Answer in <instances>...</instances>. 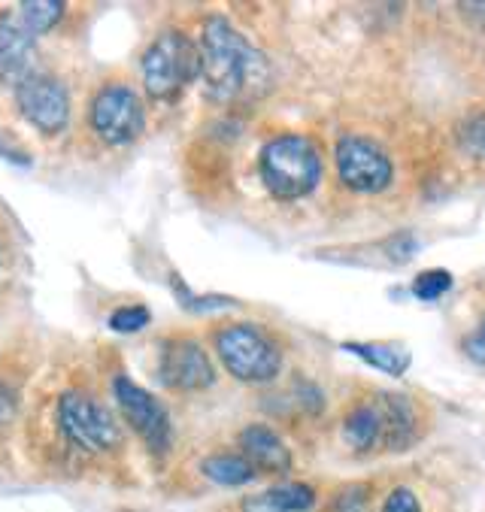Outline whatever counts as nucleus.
Masks as SVG:
<instances>
[{
    "label": "nucleus",
    "mask_w": 485,
    "mask_h": 512,
    "mask_svg": "<svg viewBox=\"0 0 485 512\" xmlns=\"http://www.w3.org/2000/svg\"><path fill=\"white\" fill-rule=\"evenodd\" d=\"M16 107L22 119L43 137H58L70 122V94L52 73L31 70L16 88Z\"/></svg>",
    "instance_id": "nucleus-7"
},
{
    "label": "nucleus",
    "mask_w": 485,
    "mask_h": 512,
    "mask_svg": "<svg viewBox=\"0 0 485 512\" xmlns=\"http://www.w3.org/2000/svg\"><path fill=\"white\" fill-rule=\"evenodd\" d=\"M201 470H204L207 479H213L216 485H228V488L246 485V482L255 479V467H252L243 455H228V452H225V455H210V458H204Z\"/></svg>",
    "instance_id": "nucleus-17"
},
{
    "label": "nucleus",
    "mask_w": 485,
    "mask_h": 512,
    "mask_svg": "<svg viewBox=\"0 0 485 512\" xmlns=\"http://www.w3.org/2000/svg\"><path fill=\"white\" fill-rule=\"evenodd\" d=\"M458 140H461V146H464L467 155L485 158V110H482V113H470V116L461 122Z\"/></svg>",
    "instance_id": "nucleus-20"
},
{
    "label": "nucleus",
    "mask_w": 485,
    "mask_h": 512,
    "mask_svg": "<svg viewBox=\"0 0 485 512\" xmlns=\"http://www.w3.org/2000/svg\"><path fill=\"white\" fill-rule=\"evenodd\" d=\"M88 125L107 146H128L146 131V110L128 82H110L94 94Z\"/></svg>",
    "instance_id": "nucleus-6"
},
{
    "label": "nucleus",
    "mask_w": 485,
    "mask_h": 512,
    "mask_svg": "<svg viewBox=\"0 0 485 512\" xmlns=\"http://www.w3.org/2000/svg\"><path fill=\"white\" fill-rule=\"evenodd\" d=\"M316 503V491L304 482L273 485L243 500V512H307Z\"/></svg>",
    "instance_id": "nucleus-13"
},
{
    "label": "nucleus",
    "mask_w": 485,
    "mask_h": 512,
    "mask_svg": "<svg viewBox=\"0 0 485 512\" xmlns=\"http://www.w3.org/2000/svg\"><path fill=\"white\" fill-rule=\"evenodd\" d=\"M385 249L395 261H410L416 255V240H413V234H395L392 240L385 243Z\"/></svg>",
    "instance_id": "nucleus-26"
},
{
    "label": "nucleus",
    "mask_w": 485,
    "mask_h": 512,
    "mask_svg": "<svg viewBox=\"0 0 485 512\" xmlns=\"http://www.w3.org/2000/svg\"><path fill=\"white\" fill-rule=\"evenodd\" d=\"M201 82L207 88V97L228 104L240 97L246 88H255L267 76V64L261 52L249 46V40L222 16H213L204 22L201 34Z\"/></svg>",
    "instance_id": "nucleus-1"
},
{
    "label": "nucleus",
    "mask_w": 485,
    "mask_h": 512,
    "mask_svg": "<svg viewBox=\"0 0 485 512\" xmlns=\"http://www.w3.org/2000/svg\"><path fill=\"white\" fill-rule=\"evenodd\" d=\"M19 409V391L10 379L0 376V425H7Z\"/></svg>",
    "instance_id": "nucleus-23"
},
{
    "label": "nucleus",
    "mask_w": 485,
    "mask_h": 512,
    "mask_svg": "<svg viewBox=\"0 0 485 512\" xmlns=\"http://www.w3.org/2000/svg\"><path fill=\"white\" fill-rule=\"evenodd\" d=\"M113 397L122 409L125 422L149 446V452L164 455L173 443V425H170V413L164 409V403L128 376L113 379Z\"/></svg>",
    "instance_id": "nucleus-8"
},
{
    "label": "nucleus",
    "mask_w": 485,
    "mask_h": 512,
    "mask_svg": "<svg viewBox=\"0 0 485 512\" xmlns=\"http://www.w3.org/2000/svg\"><path fill=\"white\" fill-rule=\"evenodd\" d=\"M34 34L22 25L19 13H0V82L19 85L34 64Z\"/></svg>",
    "instance_id": "nucleus-11"
},
{
    "label": "nucleus",
    "mask_w": 485,
    "mask_h": 512,
    "mask_svg": "<svg viewBox=\"0 0 485 512\" xmlns=\"http://www.w3.org/2000/svg\"><path fill=\"white\" fill-rule=\"evenodd\" d=\"M343 349H349L352 355L364 358L370 367H376L379 373L388 376H404V370L410 367V352L398 349V346H385V343H346Z\"/></svg>",
    "instance_id": "nucleus-16"
},
{
    "label": "nucleus",
    "mask_w": 485,
    "mask_h": 512,
    "mask_svg": "<svg viewBox=\"0 0 485 512\" xmlns=\"http://www.w3.org/2000/svg\"><path fill=\"white\" fill-rule=\"evenodd\" d=\"M149 322H152V313L146 310L143 303H128V306H119V310L110 313V328L116 334H137Z\"/></svg>",
    "instance_id": "nucleus-19"
},
{
    "label": "nucleus",
    "mask_w": 485,
    "mask_h": 512,
    "mask_svg": "<svg viewBox=\"0 0 485 512\" xmlns=\"http://www.w3.org/2000/svg\"><path fill=\"white\" fill-rule=\"evenodd\" d=\"M0 264H4V261H0Z\"/></svg>",
    "instance_id": "nucleus-28"
},
{
    "label": "nucleus",
    "mask_w": 485,
    "mask_h": 512,
    "mask_svg": "<svg viewBox=\"0 0 485 512\" xmlns=\"http://www.w3.org/2000/svg\"><path fill=\"white\" fill-rule=\"evenodd\" d=\"M364 503H367V494L364 488H346L343 494H337L334 500V512H364Z\"/></svg>",
    "instance_id": "nucleus-25"
},
{
    "label": "nucleus",
    "mask_w": 485,
    "mask_h": 512,
    "mask_svg": "<svg viewBox=\"0 0 485 512\" xmlns=\"http://www.w3.org/2000/svg\"><path fill=\"white\" fill-rule=\"evenodd\" d=\"M158 376L170 391H204L216 382V367L198 340H167L158 358Z\"/></svg>",
    "instance_id": "nucleus-10"
},
{
    "label": "nucleus",
    "mask_w": 485,
    "mask_h": 512,
    "mask_svg": "<svg viewBox=\"0 0 485 512\" xmlns=\"http://www.w3.org/2000/svg\"><path fill=\"white\" fill-rule=\"evenodd\" d=\"M382 512H422V506H419V500H416V494L410 488H395L392 494H388Z\"/></svg>",
    "instance_id": "nucleus-24"
},
{
    "label": "nucleus",
    "mask_w": 485,
    "mask_h": 512,
    "mask_svg": "<svg viewBox=\"0 0 485 512\" xmlns=\"http://www.w3.org/2000/svg\"><path fill=\"white\" fill-rule=\"evenodd\" d=\"M216 352L231 376L240 382H270L282 367L276 343L255 325H228L216 334Z\"/></svg>",
    "instance_id": "nucleus-5"
},
{
    "label": "nucleus",
    "mask_w": 485,
    "mask_h": 512,
    "mask_svg": "<svg viewBox=\"0 0 485 512\" xmlns=\"http://www.w3.org/2000/svg\"><path fill=\"white\" fill-rule=\"evenodd\" d=\"M464 352H467V358L470 361H476V364H485V319H482V325L464 340Z\"/></svg>",
    "instance_id": "nucleus-27"
},
{
    "label": "nucleus",
    "mask_w": 485,
    "mask_h": 512,
    "mask_svg": "<svg viewBox=\"0 0 485 512\" xmlns=\"http://www.w3.org/2000/svg\"><path fill=\"white\" fill-rule=\"evenodd\" d=\"M16 13H19L22 25H25L34 37H40V34L52 31V28L64 19L67 4H64V0H25V4L16 7Z\"/></svg>",
    "instance_id": "nucleus-18"
},
{
    "label": "nucleus",
    "mask_w": 485,
    "mask_h": 512,
    "mask_svg": "<svg viewBox=\"0 0 485 512\" xmlns=\"http://www.w3.org/2000/svg\"><path fill=\"white\" fill-rule=\"evenodd\" d=\"M55 428L82 455H110L122 446V428L113 413L85 391H64L58 397Z\"/></svg>",
    "instance_id": "nucleus-4"
},
{
    "label": "nucleus",
    "mask_w": 485,
    "mask_h": 512,
    "mask_svg": "<svg viewBox=\"0 0 485 512\" xmlns=\"http://www.w3.org/2000/svg\"><path fill=\"white\" fill-rule=\"evenodd\" d=\"M337 173L346 188L361 191V194H376L385 191L392 182V158H388L379 143L367 137L346 134L337 140Z\"/></svg>",
    "instance_id": "nucleus-9"
},
{
    "label": "nucleus",
    "mask_w": 485,
    "mask_h": 512,
    "mask_svg": "<svg viewBox=\"0 0 485 512\" xmlns=\"http://www.w3.org/2000/svg\"><path fill=\"white\" fill-rule=\"evenodd\" d=\"M343 437L358 452H367L370 446H376V440L382 437L379 406H355L343 422Z\"/></svg>",
    "instance_id": "nucleus-15"
},
{
    "label": "nucleus",
    "mask_w": 485,
    "mask_h": 512,
    "mask_svg": "<svg viewBox=\"0 0 485 512\" xmlns=\"http://www.w3.org/2000/svg\"><path fill=\"white\" fill-rule=\"evenodd\" d=\"M143 85L158 104H173L201 76V52L182 31H161L140 58Z\"/></svg>",
    "instance_id": "nucleus-3"
},
{
    "label": "nucleus",
    "mask_w": 485,
    "mask_h": 512,
    "mask_svg": "<svg viewBox=\"0 0 485 512\" xmlns=\"http://www.w3.org/2000/svg\"><path fill=\"white\" fill-rule=\"evenodd\" d=\"M449 288H452V273L449 270H440V267L419 273L416 282H413V294L419 300H440Z\"/></svg>",
    "instance_id": "nucleus-21"
},
{
    "label": "nucleus",
    "mask_w": 485,
    "mask_h": 512,
    "mask_svg": "<svg viewBox=\"0 0 485 512\" xmlns=\"http://www.w3.org/2000/svg\"><path fill=\"white\" fill-rule=\"evenodd\" d=\"M379 416H382V434L392 443V449H407L413 440V428H416L413 403L404 394H382Z\"/></svg>",
    "instance_id": "nucleus-14"
},
{
    "label": "nucleus",
    "mask_w": 485,
    "mask_h": 512,
    "mask_svg": "<svg viewBox=\"0 0 485 512\" xmlns=\"http://www.w3.org/2000/svg\"><path fill=\"white\" fill-rule=\"evenodd\" d=\"M258 170L264 188L276 200H301L313 194L322 179V155L310 137L282 134L261 149Z\"/></svg>",
    "instance_id": "nucleus-2"
},
{
    "label": "nucleus",
    "mask_w": 485,
    "mask_h": 512,
    "mask_svg": "<svg viewBox=\"0 0 485 512\" xmlns=\"http://www.w3.org/2000/svg\"><path fill=\"white\" fill-rule=\"evenodd\" d=\"M240 449L243 458L255 467V473H288L291 470V452L282 443L276 431L267 425H249L240 431Z\"/></svg>",
    "instance_id": "nucleus-12"
},
{
    "label": "nucleus",
    "mask_w": 485,
    "mask_h": 512,
    "mask_svg": "<svg viewBox=\"0 0 485 512\" xmlns=\"http://www.w3.org/2000/svg\"><path fill=\"white\" fill-rule=\"evenodd\" d=\"M170 285H173L179 303L185 306V310H194V313H210V310H225V306H234L231 297H194V294L188 291V285H185L179 276H173Z\"/></svg>",
    "instance_id": "nucleus-22"
}]
</instances>
